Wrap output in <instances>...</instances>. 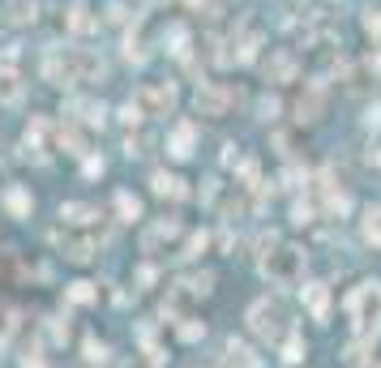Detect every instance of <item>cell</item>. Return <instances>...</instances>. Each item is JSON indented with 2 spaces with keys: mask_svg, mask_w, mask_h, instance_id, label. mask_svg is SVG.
<instances>
[{
  "mask_svg": "<svg viewBox=\"0 0 381 368\" xmlns=\"http://www.w3.org/2000/svg\"><path fill=\"white\" fill-rule=\"evenodd\" d=\"M5 205L13 210V215H18V219H22V215H30V197H26L22 189H9V193H5Z\"/></svg>",
  "mask_w": 381,
  "mask_h": 368,
  "instance_id": "obj_1",
  "label": "cell"
},
{
  "mask_svg": "<svg viewBox=\"0 0 381 368\" xmlns=\"http://www.w3.org/2000/svg\"><path fill=\"white\" fill-rule=\"evenodd\" d=\"M69 296H73L77 304H86V300H90V283H73V291H69Z\"/></svg>",
  "mask_w": 381,
  "mask_h": 368,
  "instance_id": "obj_2",
  "label": "cell"
},
{
  "mask_svg": "<svg viewBox=\"0 0 381 368\" xmlns=\"http://www.w3.org/2000/svg\"><path fill=\"white\" fill-rule=\"evenodd\" d=\"M107 351H103V343H86V360H103Z\"/></svg>",
  "mask_w": 381,
  "mask_h": 368,
  "instance_id": "obj_3",
  "label": "cell"
},
{
  "mask_svg": "<svg viewBox=\"0 0 381 368\" xmlns=\"http://www.w3.org/2000/svg\"><path fill=\"white\" fill-rule=\"evenodd\" d=\"M125 368H142V364H125Z\"/></svg>",
  "mask_w": 381,
  "mask_h": 368,
  "instance_id": "obj_5",
  "label": "cell"
},
{
  "mask_svg": "<svg viewBox=\"0 0 381 368\" xmlns=\"http://www.w3.org/2000/svg\"><path fill=\"white\" fill-rule=\"evenodd\" d=\"M22 368H47V364H43V355H26V360H22Z\"/></svg>",
  "mask_w": 381,
  "mask_h": 368,
  "instance_id": "obj_4",
  "label": "cell"
}]
</instances>
